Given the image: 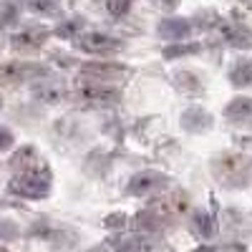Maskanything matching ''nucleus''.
<instances>
[{
    "label": "nucleus",
    "mask_w": 252,
    "mask_h": 252,
    "mask_svg": "<svg viewBox=\"0 0 252 252\" xmlns=\"http://www.w3.org/2000/svg\"><path fill=\"white\" fill-rule=\"evenodd\" d=\"M212 174L227 189H242L252 179V159L240 152L222 154L212 161Z\"/></svg>",
    "instance_id": "nucleus-1"
},
{
    "label": "nucleus",
    "mask_w": 252,
    "mask_h": 252,
    "mask_svg": "<svg viewBox=\"0 0 252 252\" xmlns=\"http://www.w3.org/2000/svg\"><path fill=\"white\" fill-rule=\"evenodd\" d=\"M73 94L78 101L89 103V106H111V103L121 101V89L114 86L109 78L103 76H91V73H83L78 76Z\"/></svg>",
    "instance_id": "nucleus-2"
},
{
    "label": "nucleus",
    "mask_w": 252,
    "mask_h": 252,
    "mask_svg": "<svg viewBox=\"0 0 252 252\" xmlns=\"http://www.w3.org/2000/svg\"><path fill=\"white\" fill-rule=\"evenodd\" d=\"M10 189L20 197H28V199H43L51 192V172L48 166L43 164V159H38L35 164L26 166V169L15 172Z\"/></svg>",
    "instance_id": "nucleus-3"
},
{
    "label": "nucleus",
    "mask_w": 252,
    "mask_h": 252,
    "mask_svg": "<svg viewBox=\"0 0 252 252\" xmlns=\"http://www.w3.org/2000/svg\"><path fill=\"white\" fill-rule=\"evenodd\" d=\"M146 212L152 215L154 222H172V220H179L182 215L189 212V197L184 192H172L161 199H157Z\"/></svg>",
    "instance_id": "nucleus-4"
},
{
    "label": "nucleus",
    "mask_w": 252,
    "mask_h": 252,
    "mask_svg": "<svg viewBox=\"0 0 252 252\" xmlns=\"http://www.w3.org/2000/svg\"><path fill=\"white\" fill-rule=\"evenodd\" d=\"M76 46L83 51V53H94V56H106V53H114L119 51V40L106 35V33H98V31H91V33H83L76 38Z\"/></svg>",
    "instance_id": "nucleus-5"
},
{
    "label": "nucleus",
    "mask_w": 252,
    "mask_h": 252,
    "mask_svg": "<svg viewBox=\"0 0 252 252\" xmlns=\"http://www.w3.org/2000/svg\"><path fill=\"white\" fill-rule=\"evenodd\" d=\"M46 71L33 63H23V61H10L5 66H0V83L5 86H15L20 81H31L33 76H43Z\"/></svg>",
    "instance_id": "nucleus-6"
},
{
    "label": "nucleus",
    "mask_w": 252,
    "mask_h": 252,
    "mask_svg": "<svg viewBox=\"0 0 252 252\" xmlns=\"http://www.w3.org/2000/svg\"><path fill=\"white\" fill-rule=\"evenodd\" d=\"M164 182H166V177L159 174V172H139L129 182V194H134V197H149V194L159 192V189L164 187Z\"/></svg>",
    "instance_id": "nucleus-7"
},
{
    "label": "nucleus",
    "mask_w": 252,
    "mask_h": 252,
    "mask_svg": "<svg viewBox=\"0 0 252 252\" xmlns=\"http://www.w3.org/2000/svg\"><path fill=\"white\" fill-rule=\"evenodd\" d=\"M33 96L43 103H58L66 98V86L58 78H43V81L38 78L33 83Z\"/></svg>",
    "instance_id": "nucleus-8"
},
{
    "label": "nucleus",
    "mask_w": 252,
    "mask_h": 252,
    "mask_svg": "<svg viewBox=\"0 0 252 252\" xmlns=\"http://www.w3.org/2000/svg\"><path fill=\"white\" fill-rule=\"evenodd\" d=\"M51 31L48 28H26V31H20L13 35V48L18 51H35L40 48L48 40Z\"/></svg>",
    "instance_id": "nucleus-9"
},
{
    "label": "nucleus",
    "mask_w": 252,
    "mask_h": 252,
    "mask_svg": "<svg viewBox=\"0 0 252 252\" xmlns=\"http://www.w3.org/2000/svg\"><path fill=\"white\" fill-rule=\"evenodd\" d=\"M224 116H227V121H232L237 126H250L252 124V98H247V96L232 98L227 111H224Z\"/></svg>",
    "instance_id": "nucleus-10"
},
{
    "label": "nucleus",
    "mask_w": 252,
    "mask_h": 252,
    "mask_svg": "<svg viewBox=\"0 0 252 252\" xmlns=\"http://www.w3.org/2000/svg\"><path fill=\"white\" fill-rule=\"evenodd\" d=\"M189 23L184 18H169V20H161L159 23V35L164 40H172V43H179V40L189 38Z\"/></svg>",
    "instance_id": "nucleus-11"
},
{
    "label": "nucleus",
    "mask_w": 252,
    "mask_h": 252,
    "mask_svg": "<svg viewBox=\"0 0 252 252\" xmlns=\"http://www.w3.org/2000/svg\"><path fill=\"white\" fill-rule=\"evenodd\" d=\"M220 35L227 40V43H232V46H237V48L252 46V35H250L247 31H242L240 26H235L232 20H222V23H220Z\"/></svg>",
    "instance_id": "nucleus-12"
},
{
    "label": "nucleus",
    "mask_w": 252,
    "mask_h": 252,
    "mask_svg": "<svg viewBox=\"0 0 252 252\" xmlns=\"http://www.w3.org/2000/svg\"><path fill=\"white\" fill-rule=\"evenodd\" d=\"M182 126L187 131H204L212 126V119H209V114L202 111V109H189V111L182 114Z\"/></svg>",
    "instance_id": "nucleus-13"
},
{
    "label": "nucleus",
    "mask_w": 252,
    "mask_h": 252,
    "mask_svg": "<svg viewBox=\"0 0 252 252\" xmlns=\"http://www.w3.org/2000/svg\"><path fill=\"white\" fill-rule=\"evenodd\" d=\"M229 81H232V86H237V89L252 86V61L235 63L232 71H229Z\"/></svg>",
    "instance_id": "nucleus-14"
},
{
    "label": "nucleus",
    "mask_w": 252,
    "mask_h": 252,
    "mask_svg": "<svg viewBox=\"0 0 252 252\" xmlns=\"http://www.w3.org/2000/svg\"><path fill=\"white\" fill-rule=\"evenodd\" d=\"M116 252H154V245L144 237H126L116 242Z\"/></svg>",
    "instance_id": "nucleus-15"
},
{
    "label": "nucleus",
    "mask_w": 252,
    "mask_h": 252,
    "mask_svg": "<svg viewBox=\"0 0 252 252\" xmlns=\"http://www.w3.org/2000/svg\"><path fill=\"white\" fill-rule=\"evenodd\" d=\"M192 224H194V232L202 235V237H212V232H215V220L207 212H197L192 217Z\"/></svg>",
    "instance_id": "nucleus-16"
},
{
    "label": "nucleus",
    "mask_w": 252,
    "mask_h": 252,
    "mask_svg": "<svg viewBox=\"0 0 252 252\" xmlns=\"http://www.w3.org/2000/svg\"><path fill=\"white\" fill-rule=\"evenodd\" d=\"M58 35H63V38H78V35H81V20H78V18L68 20L66 26L58 28Z\"/></svg>",
    "instance_id": "nucleus-17"
},
{
    "label": "nucleus",
    "mask_w": 252,
    "mask_h": 252,
    "mask_svg": "<svg viewBox=\"0 0 252 252\" xmlns=\"http://www.w3.org/2000/svg\"><path fill=\"white\" fill-rule=\"evenodd\" d=\"M13 134L5 129V126H0V152H8L10 149V146H13Z\"/></svg>",
    "instance_id": "nucleus-18"
},
{
    "label": "nucleus",
    "mask_w": 252,
    "mask_h": 252,
    "mask_svg": "<svg viewBox=\"0 0 252 252\" xmlns=\"http://www.w3.org/2000/svg\"><path fill=\"white\" fill-rule=\"evenodd\" d=\"M106 10L114 13V15H124L129 10V3H106Z\"/></svg>",
    "instance_id": "nucleus-19"
},
{
    "label": "nucleus",
    "mask_w": 252,
    "mask_h": 252,
    "mask_svg": "<svg viewBox=\"0 0 252 252\" xmlns=\"http://www.w3.org/2000/svg\"><path fill=\"white\" fill-rule=\"evenodd\" d=\"M28 8H31V10H35V13H51L56 5H51V3H31Z\"/></svg>",
    "instance_id": "nucleus-20"
},
{
    "label": "nucleus",
    "mask_w": 252,
    "mask_h": 252,
    "mask_svg": "<svg viewBox=\"0 0 252 252\" xmlns=\"http://www.w3.org/2000/svg\"><path fill=\"white\" fill-rule=\"evenodd\" d=\"M124 222H126L124 215H111V217L106 220V227H124Z\"/></svg>",
    "instance_id": "nucleus-21"
},
{
    "label": "nucleus",
    "mask_w": 252,
    "mask_h": 252,
    "mask_svg": "<svg viewBox=\"0 0 252 252\" xmlns=\"http://www.w3.org/2000/svg\"><path fill=\"white\" fill-rule=\"evenodd\" d=\"M194 51V46H189V48H169V51H166V56H179V53H192Z\"/></svg>",
    "instance_id": "nucleus-22"
},
{
    "label": "nucleus",
    "mask_w": 252,
    "mask_h": 252,
    "mask_svg": "<svg viewBox=\"0 0 252 252\" xmlns=\"http://www.w3.org/2000/svg\"><path fill=\"white\" fill-rule=\"evenodd\" d=\"M89 252H109V250H106V247H91Z\"/></svg>",
    "instance_id": "nucleus-23"
},
{
    "label": "nucleus",
    "mask_w": 252,
    "mask_h": 252,
    "mask_svg": "<svg viewBox=\"0 0 252 252\" xmlns=\"http://www.w3.org/2000/svg\"><path fill=\"white\" fill-rule=\"evenodd\" d=\"M0 252H8V250H5V247H3V245H0Z\"/></svg>",
    "instance_id": "nucleus-24"
},
{
    "label": "nucleus",
    "mask_w": 252,
    "mask_h": 252,
    "mask_svg": "<svg viewBox=\"0 0 252 252\" xmlns=\"http://www.w3.org/2000/svg\"><path fill=\"white\" fill-rule=\"evenodd\" d=\"M204 252H212V250H204Z\"/></svg>",
    "instance_id": "nucleus-25"
},
{
    "label": "nucleus",
    "mask_w": 252,
    "mask_h": 252,
    "mask_svg": "<svg viewBox=\"0 0 252 252\" xmlns=\"http://www.w3.org/2000/svg\"><path fill=\"white\" fill-rule=\"evenodd\" d=\"M0 106H3V101H0Z\"/></svg>",
    "instance_id": "nucleus-26"
}]
</instances>
